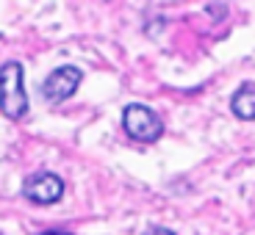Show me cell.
<instances>
[{
    "mask_svg": "<svg viewBox=\"0 0 255 235\" xmlns=\"http://www.w3.org/2000/svg\"><path fill=\"white\" fill-rule=\"evenodd\" d=\"M144 235H175L172 230H166V227H153V230H147Z\"/></svg>",
    "mask_w": 255,
    "mask_h": 235,
    "instance_id": "cell-6",
    "label": "cell"
},
{
    "mask_svg": "<svg viewBox=\"0 0 255 235\" xmlns=\"http://www.w3.org/2000/svg\"><path fill=\"white\" fill-rule=\"evenodd\" d=\"M230 108H233V114H236L239 119L250 122L255 116V83L253 80L239 86V91L230 97Z\"/></svg>",
    "mask_w": 255,
    "mask_h": 235,
    "instance_id": "cell-5",
    "label": "cell"
},
{
    "mask_svg": "<svg viewBox=\"0 0 255 235\" xmlns=\"http://www.w3.org/2000/svg\"><path fill=\"white\" fill-rule=\"evenodd\" d=\"M22 194L36 205H53L64 197V180L53 172H36L22 183Z\"/></svg>",
    "mask_w": 255,
    "mask_h": 235,
    "instance_id": "cell-4",
    "label": "cell"
},
{
    "mask_svg": "<svg viewBox=\"0 0 255 235\" xmlns=\"http://www.w3.org/2000/svg\"><path fill=\"white\" fill-rule=\"evenodd\" d=\"M81 78H83V72L78 70V67H70V64L56 67V70L45 78V83H42V97H45L47 102H53V105L70 100L78 91V86H81Z\"/></svg>",
    "mask_w": 255,
    "mask_h": 235,
    "instance_id": "cell-3",
    "label": "cell"
},
{
    "mask_svg": "<svg viewBox=\"0 0 255 235\" xmlns=\"http://www.w3.org/2000/svg\"><path fill=\"white\" fill-rule=\"evenodd\" d=\"M122 127L125 133L133 141H141V144H153V141L161 139L164 133V122L155 114L150 105H141V102H130L122 111Z\"/></svg>",
    "mask_w": 255,
    "mask_h": 235,
    "instance_id": "cell-2",
    "label": "cell"
},
{
    "mask_svg": "<svg viewBox=\"0 0 255 235\" xmlns=\"http://www.w3.org/2000/svg\"><path fill=\"white\" fill-rule=\"evenodd\" d=\"M0 111L8 119H22L28 114L25 72L19 61H8L0 67Z\"/></svg>",
    "mask_w": 255,
    "mask_h": 235,
    "instance_id": "cell-1",
    "label": "cell"
}]
</instances>
